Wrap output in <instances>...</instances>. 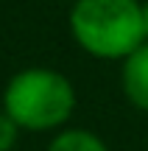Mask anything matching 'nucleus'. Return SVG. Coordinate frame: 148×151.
<instances>
[{
  "mask_svg": "<svg viewBox=\"0 0 148 151\" xmlns=\"http://www.w3.org/2000/svg\"><path fill=\"white\" fill-rule=\"evenodd\" d=\"M70 31L98 59H129L145 45L143 6L137 0H76L70 9Z\"/></svg>",
  "mask_w": 148,
  "mask_h": 151,
  "instance_id": "nucleus-1",
  "label": "nucleus"
},
{
  "mask_svg": "<svg viewBox=\"0 0 148 151\" xmlns=\"http://www.w3.org/2000/svg\"><path fill=\"white\" fill-rule=\"evenodd\" d=\"M76 109V90L61 73L28 67L11 76L3 92V112L20 129L48 132L61 126Z\"/></svg>",
  "mask_w": 148,
  "mask_h": 151,
  "instance_id": "nucleus-2",
  "label": "nucleus"
},
{
  "mask_svg": "<svg viewBox=\"0 0 148 151\" xmlns=\"http://www.w3.org/2000/svg\"><path fill=\"white\" fill-rule=\"evenodd\" d=\"M48 151H106V146L92 132L67 129V132H61V134H56V140L48 146Z\"/></svg>",
  "mask_w": 148,
  "mask_h": 151,
  "instance_id": "nucleus-4",
  "label": "nucleus"
},
{
  "mask_svg": "<svg viewBox=\"0 0 148 151\" xmlns=\"http://www.w3.org/2000/svg\"><path fill=\"white\" fill-rule=\"evenodd\" d=\"M123 92L137 109L148 112V42L123 59Z\"/></svg>",
  "mask_w": 148,
  "mask_h": 151,
  "instance_id": "nucleus-3",
  "label": "nucleus"
},
{
  "mask_svg": "<svg viewBox=\"0 0 148 151\" xmlns=\"http://www.w3.org/2000/svg\"><path fill=\"white\" fill-rule=\"evenodd\" d=\"M143 28H145V39H148V3L143 6Z\"/></svg>",
  "mask_w": 148,
  "mask_h": 151,
  "instance_id": "nucleus-6",
  "label": "nucleus"
},
{
  "mask_svg": "<svg viewBox=\"0 0 148 151\" xmlns=\"http://www.w3.org/2000/svg\"><path fill=\"white\" fill-rule=\"evenodd\" d=\"M17 129L20 126L6 112H0V151H11V146L17 143Z\"/></svg>",
  "mask_w": 148,
  "mask_h": 151,
  "instance_id": "nucleus-5",
  "label": "nucleus"
}]
</instances>
